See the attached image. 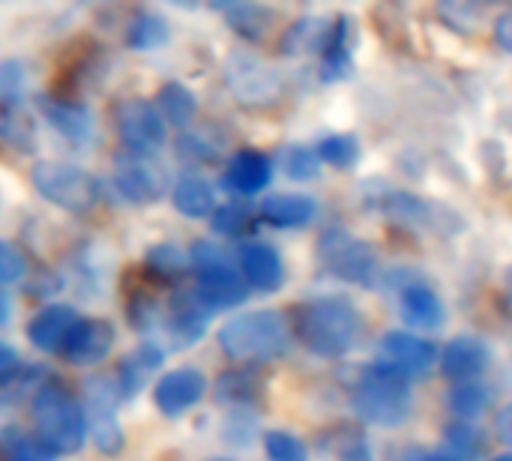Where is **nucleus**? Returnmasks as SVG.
<instances>
[{"label": "nucleus", "instance_id": "1", "mask_svg": "<svg viewBox=\"0 0 512 461\" xmlns=\"http://www.w3.org/2000/svg\"><path fill=\"white\" fill-rule=\"evenodd\" d=\"M294 333L309 354L321 360H339L357 348L363 336V315L348 297H318L297 312Z\"/></svg>", "mask_w": 512, "mask_h": 461}, {"label": "nucleus", "instance_id": "2", "mask_svg": "<svg viewBox=\"0 0 512 461\" xmlns=\"http://www.w3.org/2000/svg\"><path fill=\"white\" fill-rule=\"evenodd\" d=\"M30 420L33 435L54 456H75L90 438L84 405L54 381L36 387V393L30 396Z\"/></svg>", "mask_w": 512, "mask_h": 461}, {"label": "nucleus", "instance_id": "3", "mask_svg": "<svg viewBox=\"0 0 512 461\" xmlns=\"http://www.w3.org/2000/svg\"><path fill=\"white\" fill-rule=\"evenodd\" d=\"M291 327L276 309H255L234 315L216 333V342L228 360L237 363H267L279 360L291 348Z\"/></svg>", "mask_w": 512, "mask_h": 461}, {"label": "nucleus", "instance_id": "4", "mask_svg": "<svg viewBox=\"0 0 512 461\" xmlns=\"http://www.w3.org/2000/svg\"><path fill=\"white\" fill-rule=\"evenodd\" d=\"M351 408L366 426H378V429L405 426L414 411L411 381H405L396 372L375 363L357 381V387L351 393Z\"/></svg>", "mask_w": 512, "mask_h": 461}, {"label": "nucleus", "instance_id": "5", "mask_svg": "<svg viewBox=\"0 0 512 461\" xmlns=\"http://www.w3.org/2000/svg\"><path fill=\"white\" fill-rule=\"evenodd\" d=\"M189 264L195 270V294L216 315L225 309H237L249 297V285L240 270L231 264L225 249L213 240H198L189 249Z\"/></svg>", "mask_w": 512, "mask_h": 461}, {"label": "nucleus", "instance_id": "6", "mask_svg": "<svg viewBox=\"0 0 512 461\" xmlns=\"http://www.w3.org/2000/svg\"><path fill=\"white\" fill-rule=\"evenodd\" d=\"M30 183L39 192V198H45L48 204H54L57 210L72 213V216H87L102 201L99 180L90 171H84L81 165L39 162L30 171Z\"/></svg>", "mask_w": 512, "mask_h": 461}, {"label": "nucleus", "instance_id": "7", "mask_svg": "<svg viewBox=\"0 0 512 461\" xmlns=\"http://www.w3.org/2000/svg\"><path fill=\"white\" fill-rule=\"evenodd\" d=\"M222 78H225V87L234 96V102L243 108H255V111L273 108L285 96L282 72L249 51H234L225 60Z\"/></svg>", "mask_w": 512, "mask_h": 461}, {"label": "nucleus", "instance_id": "8", "mask_svg": "<svg viewBox=\"0 0 512 461\" xmlns=\"http://www.w3.org/2000/svg\"><path fill=\"white\" fill-rule=\"evenodd\" d=\"M114 132L126 153L156 156L168 141V123L162 120L156 102L141 96H126L114 105Z\"/></svg>", "mask_w": 512, "mask_h": 461}, {"label": "nucleus", "instance_id": "9", "mask_svg": "<svg viewBox=\"0 0 512 461\" xmlns=\"http://www.w3.org/2000/svg\"><path fill=\"white\" fill-rule=\"evenodd\" d=\"M111 180H114V189L120 192V198L129 204H138V207L156 204L159 198H165V192H171L168 168L156 156H138V153L123 150L114 159Z\"/></svg>", "mask_w": 512, "mask_h": 461}, {"label": "nucleus", "instance_id": "10", "mask_svg": "<svg viewBox=\"0 0 512 461\" xmlns=\"http://www.w3.org/2000/svg\"><path fill=\"white\" fill-rule=\"evenodd\" d=\"M84 396H87L84 411H87V429H90L93 447L102 456H120L126 447V438L117 420V402H120L117 381L108 375H96L87 381Z\"/></svg>", "mask_w": 512, "mask_h": 461}, {"label": "nucleus", "instance_id": "11", "mask_svg": "<svg viewBox=\"0 0 512 461\" xmlns=\"http://www.w3.org/2000/svg\"><path fill=\"white\" fill-rule=\"evenodd\" d=\"M321 258H324L327 270L336 273L345 282L366 285V288L378 282V273H381L378 252L369 243H363V240H357V237H351L345 231L324 234V240H321Z\"/></svg>", "mask_w": 512, "mask_h": 461}, {"label": "nucleus", "instance_id": "12", "mask_svg": "<svg viewBox=\"0 0 512 461\" xmlns=\"http://www.w3.org/2000/svg\"><path fill=\"white\" fill-rule=\"evenodd\" d=\"M438 357H441V351L417 333L393 330L378 342V366L396 372L405 381L426 378L438 366Z\"/></svg>", "mask_w": 512, "mask_h": 461}, {"label": "nucleus", "instance_id": "13", "mask_svg": "<svg viewBox=\"0 0 512 461\" xmlns=\"http://www.w3.org/2000/svg\"><path fill=\"white\" fill-rule=\"evenodd\" d=\"M204 396H207V378L201 369H192V366L165 372L153 387V405L168 420L186 417Z\"/></svg>", "mask_w": 512, "mask_h": 461}, {"label": "nucleus", "instance_id": "14", "mask_svg": "<svg viewBox=\"0 0 512 461\" xmlns=\"http://www.w3.org/2000/svg\"><path fill=\"white\" fill-rule=\"evenodd\" d=\"M237 270L246 279L249 291L273 294L285 282V264L276 246L264 240H243L237 249Z\"/></svg>", "mask_w": 512, "mask_h": 461}, {"label": "nucleus", "instance_id": "15", "mask_svg": "<svg viewBox=\"0 0 512 461\" xmlns=\"http://www.w3.org/2000/svg\"><path fill=\"white\" fill-rule=\"evenodd\" d=\"M81 321L75 306L66 303H51L42 306L30 321H27V342L39 351V354H63L75 324Z\"/></svg>", "mask_w": 512, "mask_h": 461}, {"label": "nucleus", "instance_id": "16", "mask_svg": "<svg viewBox=\"0 0 512 461\" xmlns=\"http://www.w3.org/2000/svg\"><path fill=\"white\" fill-rule=\"evenodd\" d=\"M438 366H441V375L453 384L477 381L492 366V348L480 336H456L444 345Z\"/></svg>", "mask_w": 512, "mask_h": 461}, {"label": "nucleus", "instance_id": "17", "mask_svg": "<svg viewBox=\"0 0 512 461\" xmlns=\"http://www.w3.org/2000/svg\"><path fill=\"white\" fill-rule=\"evenodd\" d=\"M117 333L105 318H81L63 348V360L69 366H99L114 351Z\"/></svg>", "mask_w": 512, "mask_h": 461}, {"label": "nucleus", "instance_id": "18", "mask_svg": "<svg viewBox=\"0 0 512 461\" xmlns=\"http://www.w3.org/2000/svg\"><path fill=\"white\" fill-rule=\"evenodd\" d=\"M39 111H42L45 123H48L60 138H66V141L75 144V147L90 144V138L96 135L93 111H90L84 102L57 99V96H42V99H39Z\"/></svg>", "mask_w": 512, "mask_h": 461}, {"label": "nucleus", "instance_id": "19", "mask_svg": "<svg viewBox=\"0 0 512 461\" xmlns=\"http://www.w3.org/2000/svg\"><path fill=\"white\" fill-rule=\"evenodd\" d=\"M399 315L408 327L432 333L444 324V300L426 282H408L399 291Z\"/></svg>", "mask_w": 512, "mask_h": 461}, {"label": "nucleus", "instance_id": "20", "mask_svg": "<svg viewBox=\"0 0 512 461\" xmlns=\"http://www.w3.org/2000/svg\"><path fill=\"white\" fill-rule=\"evenodd\" d=\"M270 180H273V162L264 153H258V150H237L228 159L225 186L234 195L252 198V195L264 192L270 186Z\"/></svg>", "mask_w": 512, "mask_h": 461}, {"label": "nucleus", "instance_id": "21", "mask_svg": "<svg viewBox=\"0 0 512 461\" xmlns=\"http://www.w3.org/2000/svg\"><path fill=\"white\" fill-rule=\"evenodd\" d=\"M318 216V201L306 192H273L261 201V219L273 228H306Z\"/></svg>", "mask_w": 512, "mask_h": 461}, {"label": "nucleus", "instance_id": "22", "mask_svg": "<svg viewBox=\"0 0 512 461\" xmlns=\"http://www.w3.org/2000/svg\"><path fill=\"white\" fill-rule=\"evenodd\" d=\"M165 360V351L159 342L153 339H144L132 354H126L114 372V381H117V393L120 399H135L141 390H144V381L147 375H153Z\"/></svg>", "mask_w": 512, "mask_h": 461}, {"label": "nucleus", "instance_id": "23", "mask_svg": "<svg viewBox=\"0 0 512 461\" xmlns=\"http://www.w3.org/2000/svg\"><path fill=\"white\" fill-rule=\"evenodd\" d=\"M171 204L186 219H210L216 213V189L201 174H183L171 186Z\"/></svg>", "mask_w": 512, "mask_h": 461}, {"label": "nucleus", "instance_id": "24", "mask_svg": "<svg viewBox=\"0 0 512 461\" xmlns=\"http://www.w3.org/2000/svg\"><path fill=\"white\" fill-rule=\"evenodd\" d=\"M333 33V24L321 15H306L300 21H294L285 33H282V54L288 57H303V54H315L327 48V39Z\"/></svg>", "mask_w": 512, "mask_h": 461}, {"label": "nucleus", "instance_id": "25", "mask_svg": "<svg viewBox=\"0 0 512 461\" xmlns=\"http://www.w3.org/2000/svg\"><path fill=\"white\" fill-rule=\"evenodd\" d=\"M156 108L162 114V120L168 126H177V129H189L198 117V96L192 87L180 84V81H165L159 90H156Z\"/></svg>", "mask_w": 512, "mask_h": 461}, {"label": "nucleus", "instance_id": "26", "mask_svg": "<svg viewBox=\"0 0 512 461\" xmlns=\"http://www.w3.org/2000/svg\"><path fill=\"white\" fill-rule=\"evenodd\" d=\"M492 405V387L477 378V381H459L447 393V408L459 417V423L480 420Z\"/></svg>", "mask_w": 512, "mask_h": 461}, {"label": "nucleus", "instance_id": "27", "mask_svg": "<svg viewBox=\"0 0 512 461\" xmlns=\"http://www.w3.org/2000/svg\"><path fill=\"white\" fill-rule=\"evenodd\" d=\"M171 39V27L159 12L141 9L126 24V45L132 51H156Z\"/></svg>", "mask_w": 512, "mask_h": 461}, {"label": "nucleus", "instance_id": "28", "mask_svg": "<svg viewBox=\"0 0 512 461\" xmlns=\"http://www.w3.org/2000/svg\"><path fill=\"white\" fill-rule=\"evenodd\" d=\"M321 54H324V60H321L324 81H342L351 72V24L345 18L333 24V33Z\"/></svg>", "mask_w": 512, "mask_h": 461}, {"label": "nucleus", "instance_id": "29", "mask_svg": "<svg viewBox=\"0 0 512 461\" xmlns=\"http://www.w3.org/2000/svg\"><path fill=\"white\" fill-rule=\"evenodd\" d=\"M225 18H228V24H231L234 33H240L243 39L258 42L273 27L276 12L270 6H261V3H234V6L225 9Z\"/></svg>", "mask_w": 512, "mask_h": 461}, {"label": "nucleus", "instance_id": "30", "mask_svg": "<svg viewBox=\"0 0 512 461\" xmlns=\"http://www.w3.org/2000/svg\"><path fill=\"white\" fill-rule=\"evenodd\" d=\"M390 219H396V222H405V225H432L435 222V210H432V204H426L423 198H417V195H411V192H402V189H390V192H384V201L378 204Z\"/></svg>", "mask_w": 512, "mask_h": 461}, {"label": "nucleus", "instance_id": "31", "mask_svg": "<svg viewBox=\"0 0 512 461\" xmlns=\"http://www.w3.org/2000/svg\"><path fill=\"white\" fill-rule=\"evenodd\" d=\"M261 396V384L255 375L243 372V369H234V372H225L219 375L216 381V402L222 405H231L234 411L237 408H252Z\"/></svg>", "mask_w": 512, "mask_h": 461}, {"label": "nucleus", "instance_id": "32", "mask_svg": "<svg viewBox=\"0 0 512 461\" xmlns=\"http://www.w3.org/2000/svg\"><path fill=\"white\" fill-rule=\"evenodd\" d=\"M177 153L186 162L207 165L222 156V138H216L210 126H189L177 138Z\"/></svg>", "mask_w": 512, "mask_h": 461}, {"label": "nucleus", "instance_id": "33", "mask_svg": "<svg viewBox=\"0 0 512 461\" xmlns=\"http://www.w3.org/2000/svg\"><path fill=\"white\" fill-rule=\"evenodd\" d=\"M321 453L327 461H372V447L357 429H336L321 438Z\"/></svg>", "mask_w": 512, "mask_h": 461}, {"label": "nucleus", "instance_id": "34", "mask_svg": "<svg viewBox=\"0 0 512 461\" xmlns=\"http://www.w3.org/2000/svg\"><path fill=\"white\" fill-rule=\"evenodd\" d=\"M57 456L30 432L21 429H0V461H54Z\"/></svg>", "mask_w": 512, "mask_h": 461}, {"label": "nucleus", "instance_id": "35", "mask_svg": "<svg viewBox=\"0 0 512 461\" xmlns=\"http://www.w3.org/2000/svg\"><path fill=\"white\" fill-rule=\"evenodd\" d=\"M0 141L18 153L36 150V123L27 111H21V105L0 114Z\"/></svg>", "mask_w": 512, "mask_h": 461}, {"label": "nucleus", "instance_id": "36", "mask_svg": "<svg viewBox=\"0 0 512 461\" xmlns=\"http://www.w3.org/2000/svg\"><path fill=\"white\" fill-rule=\"evenodd\" d=\"M279 168L285 171V177L297 180V183H312L321 177V159L315 153V147L306 144H288L279 150Z\"/></svg>", "mask_w": 512, "mask_h": 461}, {"label": "nucleus", "instance_id": "37", "mask_svg": "<svg viewBox=\"0 0 512 461\" xmlns=\"http://www.w3.org/2000/svg\"><path fill=\"white\" fill-rule=\"evenodd\" d=\"M315 153H318L321 165H333V168H354V165L360 162L363 147H360L357 135L336 132V135L321 138V141H318V147H315Z\"/></svg>", "mask_w": 512, "mask_h": 461}, {"label": "nucleus", "instance_id": "38", "mask_svg": "<svg viewBox=\"0 0 512 461\" xmlns=\"http://www.w3.org/2000/svg\"><path fill=\"white\" fill-rule=\"evenodd\" d=\"M144 264H147L156 276H162V279H177V276H183V273L192 267V264H189V252H183V249L174 246V243H159V246H153V249L147 252Z\"/></svg>", "mask_w": 512, "mask_h": 461}, {"label": "nucleus", "instance_id": "39", "mask_svg": "<svg viewBox=\"0 0 512 461\" xmlns=\"http://www.w3.org/2000/svg\"><path fill=\"white\" fill-rule=\"evenodd\" d=\"M264 453L267 461H309V447L285 429H273L264 435Z\"/></svg>", "mask_w": 512, "mask_h": 461}, {"label": "nucleus", "instance_id": "40", "mask_svg": "<svg viewBox=\"0 0 512 461\" xmlns=\"http://www.w3.org/2000/svg\"><path fill=\"white\" fill-rule=\"evenodd\" d=\"M27 84V69L21 60H0V114L21 105V93Z\"/></svg>", "mask_w": 512, "mask_h": 461}, {"label": "nucleus", "instance_id": "41", "mask_svg": "<svg viewBox=\"0 0 512 461\" xmlns=\"http://www.w3.org/2000/svg\"><path fill=\"white\" fill-rule=\"evenodd\" d=\"M480 450H483V441H480L477 429H471L465 423L450 426V432H447V450H444L447 456H453L456 461H474L480 456Z\"/></svg>", "mask_w": 512, "mask_h": 461}, {"label": "nucleus", "instance_id": "42", "mask_svg": "<svg viewBox=\"0 0 512 461\" xmlns=\"http://www.w3.org/2000/svg\"><path fill=\"white\" fill-rule=\"evenodd\" d=\"M210 225H213V231H216L219 237H237V234H243V228L249 225V207H246V204H237V201L222 204V207H216V213L210 216Z\"/></svg>", "mask_w": 512, "mask_h": 461}, {"label": "nucleus", "instance_id": "43", "mask_svg": "<svg viewBox=\"0 0 512 461\" xmlns=\"http://www.w3.org/2000/svg\"><path fill=\"white\" fill-rule=\"evenodd\" d=\"M24 276H27V255L12 240H0V288L15 285Z\"/></svg>", "mask_w": 512, "mask_h": 461}, {"label": "nucleus", "instance_id": "44", "mask_svg": "<svg viewBox=\"0 0 512 461\" xmlns=\"http://www.w3.org/2000/svg\"><path fill=\"white\" fill-rule=\"evenodd\" d=\"M222 432H225L222 438H225L228 444H234V447H246V444H252L255 420H249V408H237V411L225 420Z\"/></svg>", "mask_w": 512, "mask_h": 461}, {"label": "nucleus", "instance_id": "45", "mask_svg": "<svg viewBox=\"0 0 512 461\" xmlns=\"http://www.w3.org/2000/svg\"><path fill=\"white\" fill-rule=\"evenodd\" d=\"M18 369H21V357H18V351H15L9 342H3V339H0V384L12 381V378L18 375Z\"/></svg>", "mask_w": 512, "mask_h": 461}, {"label": "nucleus", "instance_id": "46", "mask_svg": "<svg viewBox=\"0 0 512 461\" xmlns=\"http://www.w3.org/2000/svg\"><path fill=\"white\" fill-rule=\"evenodd\" d=\"M492 33H495V42H498L504 51H510L512 54V9H504V12L495 18Z\"/></svg>", "mask_w": 512, "mask_h": 461}, {"label": "nucleus", "instance_id": "47", "mask_svg": "<svg viewBox=\"0 0 512 461\" xmlns=\"http://www.w3.org/2000/svg\"><path fill=\"white\" fill-rule=\"evenodd\" d=\"M402 461H456L447 453H438V450H408Z\"/></svg>", "mask_w": 512, "mask_h": 461}, {"label": "nucleus", "instance_id": "48", "mask_svg": "<svg viewBox=\"0 0 512 461\" xmlns=\"http://www.w3.org/2000/svg\"><path fill=\"white\" fill-rule=\"evenodd\" d=\"M495 429H498V435H501L504 441H512V405L510 408H504V411L498 414V423H495Z\"/></svg>", "mask_w": 512, "mask_h": 461}, {"label": "nucleus", "instance_id": "49", "mask_svg": "<svg viewBox=\"0 0 512 461\" xmlns=\"http://www.w3.org/2000/svg\"><path fill=\"white\" fill-rule=\"evenodd\" d=\"M9 321H12V297L6 288H0V330L9 327Z\"/></svg>", "mask_w": 512, "mask_h": 461}, {"label": "nucleus", "instance_id": "50", "mask_svg": "<svg viewBox=\"0 0 512 461\" xmlns=\"http://www.w3.org/2000/svg\"><path fill=\"white\" fill-rule=\"evenodd\" d=\"M507 288H510V294H512V267L507 270Z\"/></svg>", "mask_w": 512, "mask_h": 461}, {"label": "nucleus", "instance_id": "51", "mask_svg": "<svg viewBox=\"0 0 512 461\" xmlns=\"http://www.w3.org/2000/svg\"><path fill=\"white\" fill-rule=\"evenodd\" d=\"M492 461H512V453H504V456H498V459Z\"/></svg>", "mask_w": 512, "mask_h": 461}, {"label": "nucleus", "instance_id": "52", "mask_svg": "<svg viewBox=\"0 0 512 461\" xmlns=\"http://www.w3.org/2000/svg\"><path fill=\"white\" fill-rule=\"evenodd\" d=\"M207 461H234V459H225V456H222V459H207Z\"/></svg>", "mask_w": 512, "mask_h": 461}]
</instances>
